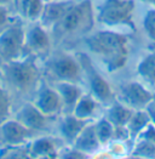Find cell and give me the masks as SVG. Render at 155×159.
I'll use <instances>...</instances> for the list:
<instances>
[{"label":"cell","instance_id":"obj_1","mask_svg":"<svg viewBox=\"0 0 155 159\" xmlns=\"http://www.w3.org/2000/svg\"><path fill=\"white\" fill-rule=\"evenodd\" d=\"M85 43L109 72L119 70L126 65L129 56L127 37L113 30H100L87 37Z\"/></svg>","mask_w":155,"mask_h":159},{"label":"cell","instance_id":"obj_2","mask_svg":"<svg viewBox=\"0 0 155 159\" xmlns=\"http://www.w3.org/2000/svg\"><path fill=\"white\" fill-rule=\"evenodd\" d=\"M95 15L89 0L73 4L61 21L52 28L58 37H79L87 34L93 27Z\"/></svg>","mask_w":155,"mask_h":159},{"label":"cell","instance_id":"obj_3","mask_svg":"<svg viewBox=\"0 0 155 159\" xmlns=\"http://www.w3.org/2000/svg\"><path fill=\"white\" fill-rule=\"evenodd\" d=\"M2 73L5 80L18 93H28L33 91L39 83L40 74L37 66L29 60H13L4 62Z\"/></svg>","mask_w":155,"mask_h":159},{"label":"cell","instance_id":"obj_4","mask_svg":"<svg viewBox=\"0 0 155 159\" xmlns=\"http://www.w3.org/2000/svg\"><path fill=\"white\" fill-rule=\"evenodd\" d=\"M135 2L132 0H105L96 15L97 22L107 27L127 26L132 28Z\"/></svg>","mask_w":155,"mask_h":159},{"label":"cell","instance_id":"obj_5","mask_svg":"<svg viewBox=\"0 0 155 159\" xmlns=\"http://www.w3.org/2000/svg\"><path fill=\"white\" fill-rule=\"evenodd\" d=\"M26 30L21 23H9L0 32V60L4 62L21 58L24 51Z\"/></svg>","mask_w":155,"mask_h":159},{"label":"cell","instance_id":"obj_6","mask_svg":"<svg viewBox=\"0 0 155 159\" xmlns=\"http://www.w3.org/2000/svg\"><path fill=\"white\" fill-rule=\"evenodd\" d=\"M47 72L58 81L77 83L81 77L82 68L80 62L69 55L60 53L47 62Z\"/></svg>","mask_w":155,"mask_h":159},{"label":"cell","instance_id":"obj_7","mask_svg":"<svg viewBox=\"0 0 155 159\" xmlns=\"http://www.w3.org/2000/svg\"><path fill=\"white\" fill-rule=\"evenodd\" d=\"M78 61L80 62L82 72H85L86 75H87L91 91H92V96L101 103L112 102L113 98H114V93H113L110 85L108 84V81L104 79L101 74H98V72H96V69L92 66L89 57L85 56V55H79Z\"/></svg>","mask_w":155,"mask_h":159},{"label":"cell","instance_id":"obj_8","mask_svg":"<svg viewBox=\"0 0 155 159\" xmlns=\"http://www.w3.org/2000/svg\"><path fill=\"white\" fill-rule=\"evenodd\" d=\"M120 102L131 109H144L148 103L153 100V93H150L145 85L138 81H127L120 86L119 90Z\"/></svg>","mask_w":155,"mask_h":159},{"label":"cell","instance_id":"obj_9","mask_svg":"<svg viewBox=\"0 0 155 159\" xmlns=\"http://www.w3.org/2000/svg\"><path fill=\"white\" fill-rule=\"evenodd\" d=\"M33 103L49 118L58 114V112L63 109V103L58 91L47 85H41L39 88Z\"/></svg>","mask_w":155,"mask_h":159},{"label":"cell","instance_id":"obj_10","mask_svg":"<svg viewBox=\"0 0 155 159\" xmlns=\"http://www.w3.org/2000/svg\"><path fill=\"white\" fill-rule=\"evenodd\" d=\"M32 130L26 128L16 119H6L0 124V135L5 145L21 146L24 145L32 136Z\"/></svg>","mask_w":155,"mask_h":159},{"label":"cell","instance_id":"obj_11","mask_svg":"<svg viewBox=\"0 0 155 159\" xmlns=\"http://www.w3.org/2000/svg\"><path fill=\"white\" fill-rule=\"evenodd\" d=\"M15 119L18 120L29 130L39 131V130H42L46 128L49 117H46L38 107L32 102V103H26L21 107L16 112Z\"/></svg>","mask_w":155,"mask_h":159},{"label":"cell","instance_id":"obj_12","mask_svg":"<svg viewBox=\"0 0 155 159\" xmlns=\"http://www.w3.org/2000/svg\"><path fill=\"white\" fill-rule=\"evenodd\" d=\"M50 35L46 28L41 25H35L26 30L24 39V50H28L32 53H45L50 49Z\"/></svg>","mask_w":155,"mask_h":159},{"label":"cell","instance_id":"obj_13","mask_svg":"<svg viewBox=\"0 0 155 159\" xmlns=\"http://www.w3.org/2000/svg\"><path fill=\"white\" fill-rule=\"evenodd\" d=\"M72 5H73L72 1H61V0L45 2L41 16L39 18V23L46 29L49 28L52 29L61 21V18L67 13Z\"/></svg>","mask_w":155,"mask_h":159},{"label":"cell","instance_id":"obj_14","mask_svg":"<svg viewBox=\"0 0 155 159\" xmlns=\"http://www.w3.org/2000/svg\"><path fill=\"white\" fill-rule=\"evenodd\" d=\"M101 146L98 137L96 135V130H95V123L93 124H87L82 131L78 135L75 141L73 142V147L77 148L78 151L87 154V153H92L96 152Z\"/></svg>","mask_w":155,"mask_h":159},{"label":"cell","instance_id":"obj_15","mask_svg":"<svg viewBox=\"0 0 155 159\" xmlns=\"http://www.w3.org/2000/svg\"><path fill=\"white\" fill-rule=\"evenodd\" d=\"M30 158H51L58 157V149L55 140L51 137H39L33 140L29 145Z\"/></svg>","mask_w":155,"mask_h":159},{"label":"cell","instance_id":"obj_16","mask_svg":"<svg viewBox=\"0 0 155 159\" xmlns=\"http://www.w3.org/2000/svg\"><path fill=\"white\" fill-rule=\"evenodd\" d=\"M89 124L87 119H80L73 113L65 116L60 124V131L65 141L74 142L78 135L82 131V129Z\"/></svg>","mask_w":155,"mask_h":159},{"label":"cell","instance_id":"obj_17","mask_svg":"<svg viewBox=\"0 0 155 159\" xmlns=\"http://www.w3.org/2000/svg\"><path fill=\"white\" fill-rule=\"evenodd\" d=\"M55 89L58 91L61 96L63 108H69L72 111L74 109L78 100L82 95L81 89L78 86L77 83H73V81H58Z\"/></svg>","mask_w":155,"mask_h":159},{"label":"cell","instance_id":"obj_18","mask_svg":"<svg viewBox=\"0 0 155 159\" xmlns=\"http://www.w3.org/2000/svg\"><path fill=\"white\" fill-rule=\"evenodd\" d=\"M132 113H133V109L125 106L120 101H115V102L112 103V106L109 107L105 118L109 120L115 128L116 126H126Z\"/></svg>","mask_w":155,"mask_h":159},{"label":"cell","instance_id":"obj_19","mask_svg":"<svg viewBox=\"0 0 155 159\" xmlns=\"http://www.w3.org/2000/svg\"><path fill=\"white\" fill-rule=\"evenodd\" d=\"M149 124H150V118H149L145 108L136 109V111H133L131 118L126 124V129L129 130L131 137L137 139V136L142 133Z\"/></svg>","mask_w":155,"mask_h":159},{"label":"cell","instance_id":"obj_20","mask_svg":"<svg viewBox=\"0 0 155 159\" xmlns=\"http://www.w3.org/2000/svg\"><path fill=\"white\" fill-rule=\"evenodd\" d=\"M137 73L144 84L155 88V51L143 57L137 67Z\"/></svg>","mask_w":155,"mask_h":159},{"label":"cell","instance_id":"obj_21","mask_svg":"<svg viewBox=\"0 0 155 159\" xmlns=\"http://www.w3.org/2000/svg\"><path fill=\"white\" fill-rule=\"evenodd\" d=\"M97 108V100L92 95H81L73 109V114L80 119H90Z\"/></svg>","mask_w":155,"mask_h":159},{"label":"cell","instance_id":"obj_22","mask_svg":"<svg viewBox=\"0 0 155 159\" xmlns=\"http://www.w3.org/2000/svg\"><path fill=\"white\" fill-rule=\"evenodd\" d=\"M45 1L44 0H21L20 7L22 15L30 21H39Z\"/></svg>","mask_w":155,"mask_h":159},{"label":"cell","instance_id":"obj_23","mask_svg":"<svg viewBox=\"0 0 155 159\" xmlns=\"http://www.w3.org/2000/svg\"><path fill=\"white\" fill-rule=\"evenodd\" d=\"M95 130L101 145H105L113 140L115 126L107 119L105 117L95 123Z\"/></svg>","mask_w":155,"mask_h":159},{"label":"cell","instance_id":"obj_24","mask_svg":"<svg viewBox=\"0 0 155 159\" xmlns=\"http://www.w3.org/2000/svg\"><path fill=\"white\" fill-rule=\"evenodd\" d=\"M138 143L133 149V156L136 157H155V143L142 140V139H137Z\"/></svg>","mask_w":155,"mask_h":159},{"label":"cell","instance_id":"obj_25","mask_svg":"<svg viewBox=\"0 0 155 159\" xmlns=\"http://www.w3.org/2000/svg\"><path fill=\"white\" fill-rule=\"evenodd\" d=\"M11 111V100L9 93L0 85V124L9 119Z\"/></svg>","mask_w":155,"mask_h":159},{"label":"cell","instance_id":"obj_26","mask_svg":"<svg viewBox=\"0 0 155 159\" xmlns=\"http://www.w3.org/2000/svg\"><path fill=\"white\" fill-rule=\"evenodd\" d=\"M143 28L147 37L155 43V9L149 10L143 20Z\"/></svg>","mask_w":155,"mask_h":159},{"label":"cell","instance_id":"obj_27","mask_svg":"<svg viewBox=\"0 0 155 159\" xmlns=\"http://www.w3.org/2000/svg\"><path fill=\"white\" fill-rule=\"evenodd\" d=\"M10 23V12L5 5H0V32Z\"/></svg>","mask_w":155,"mask_h":159},{"label":"cell","instance_id":"obj_28","mask_svg":"<svg viewBox=\"0 0 155 159\" xmlns=\"http://www.w3.org/2000/svg\"><path fill=\"white\" fill-rule=\"evenodd\" d=\"M145 111H147V113H148V116H149V118H150V123L155 125V101L154 100H152L149 103H148V106L145 107Z\"/></svg>","mask_w":155,"mask_h":159},{"label":"cell","instance_id":"obj_29","mask_svg":"<svg viewBox=\"0 0 155 159\" xmlns=\"http://www.w3.org/2000/svg\"><path fill=\"white\" fill-rule=\"evenodd\" d=\"M141 1L147 4V5H149V6H152L153 9H155V0H141Z\"/></svg>","mask_w":155,"mask_h":159},{"label":"cell","instance_id":"obj_30","mask_svg":"<svg viewBox=\"0 0 155 159\" xmlns=\"http://www.w3.org/2000/svg\"><path fill=\"white\" fill-rule=\"evenodd\" d=\"M13 0H0V5H5V6H7L9 4H11Z\"/></svg>","mask_w":155,"mask_h":159},{"label":"cell","instance_id":"obj_31","mask_svg":"<svg viewBox=\"0 0 155 159\" xmlns=\"http://www.w3.org/2000/svg\"><path fill=\"white\" fill-rule=\"evenodd\" d=\"M45 2H47V1H53V0H44Z\"/></svg>","mask_w":155,"mask_h":159},{"label":"cell","instance_id":"obj_32","mask_svg":"<svg viewBox=\"0 0 155 159\" xmlns=\"http://www.w3.org/2000/svg\"><path fill=\"white\" fill-rule=\"evenodd\" d=\"M153 100L155 101V93H153Z\"/></svg>","mask_w":155,"mask_h":159}]
</instances>
